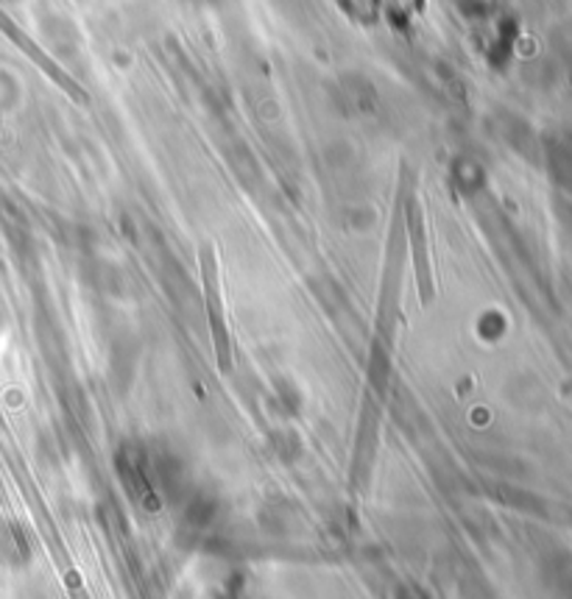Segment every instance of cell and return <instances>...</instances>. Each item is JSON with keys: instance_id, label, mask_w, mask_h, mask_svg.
<instances>
[{"instance_id": "1", "label": "cell", "mask_w": 572, "mask_h": 599, "mask_svg": "<svg viewBox=\"0 0 572 599\" xmlns=\"http://www.w3.org/2000/svg\"><path fill=\"white\" fill-rule=\"evenodd\" d=\"M199 266H201V282H205L207 321H210L213 349H216L218 368H221L224 373H229L233 371V340H229L227 307H224L221 268H218V257L216 251H213V246H201Z\"/></svg>"}, {"instance_id": "2", "label": "cell", "mask_w": 572, "mask_h": 599, "mask_svg": "<svg viewBox=\"0 0 572 599\" xmlns=\"http://www.w3.org/2000/svg\"><path fill=\"white\" fill-rule=\"evenodd\" d=\"M405 223H408V240L411 251H414V268L416 282H420L422 305H431L436 288H433V268H431V251H427V232H425V210H422L420 198L411 196L405 204Z\"/></svg>"}]
</instances>
